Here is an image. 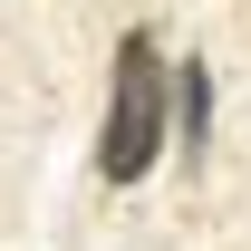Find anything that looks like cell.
Listing matches in <instances>:
<instances>
[{
  "label": "cell",
  "mask_w": 251,
  "mask_h": 251,
  "mask_svg": "<svg viewBox=\"0 0 251 251\" xmlns=\"http://www.w3.org/2000/svg\"><path fill=\"white\" fill-rule=\"evenodd\" d=\"M174 126V68L155 58V39L135 29L116 49V87H106V126H97V174L106 184H145Z\"/></svg>",
  "instance_id": "cell-1"
},
{
  "label": "cell",
  "mask_w": 251,
  "mask_h": 251,
  "mask_svg": "<svg viewBox=\"0 0 251 251\" xmlns=\"http://www.w3.org/2000/svg\"><path fill=\"white\" fill-rule=\"evenodd\" d=\"M174 126H184V155L213 145V68H203V58L174 68Z\"/></svg>",
  "instance_id": "cell-2"
}]
</instances>
